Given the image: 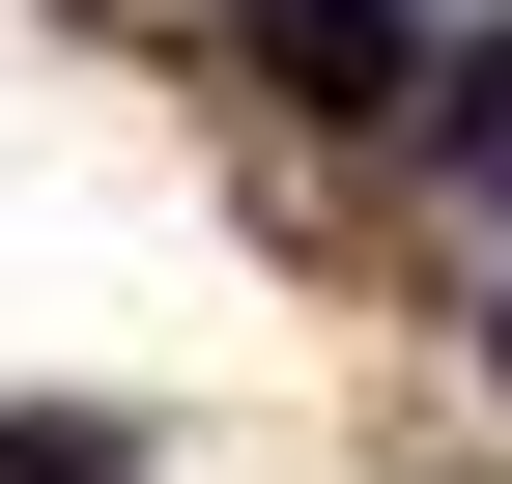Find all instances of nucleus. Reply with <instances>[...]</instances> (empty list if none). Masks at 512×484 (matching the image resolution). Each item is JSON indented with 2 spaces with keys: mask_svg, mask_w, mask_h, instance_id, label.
<instances>
[{
  "mask_svg": "<svg viewBox=\"0 0 512 484\" xmlns=\"http://www.w3.org/2000/svg\"><path fill=\"white\" fill-rule=\"evenodd\" d=\"M0 484H143V428H86V399H57V428H0Z\"/></svg>",
  "mask_w": 512,
  "mask_h": 484,
  "instance_id": "f257e3e1",
  "label": "nucleus"
}]
</instances>
